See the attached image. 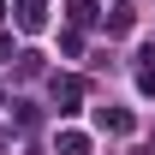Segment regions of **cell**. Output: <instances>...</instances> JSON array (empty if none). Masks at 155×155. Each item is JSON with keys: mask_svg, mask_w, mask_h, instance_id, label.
I'll use <instances>...</instances> for the list:
<instances>
[{"mask_svg": "<svg viewBox=\"0 0 155 155\" xmlns=\"http://www.w3.org/2000/svg\"><path fill=\"white\" fill-rule=\"evenodd\" d=\"M12 18H18V30L36 36V30H48V6H42V0H18V6H12Z\"/></svg>", "mask_w": 155, "mask_h": 155, "instance_id": "6da1fadb", "label": "cell"}, {"mask_svg": "<svg viewBox=\"0 0 155 155\" xmlns=\"http://www.w3.org/2000/svg\"><path fill=\"white\" fill-rule=\"evenodd\" d=\"M78 78H54V101H60V114H78Z\"/></svg>", "mask_w": 155, "mask_h": 155, "instance_id": "7a4b0ae2", "label": "cell"}, {"mask_svg": "<svg viewBox=\"0 0 155 155\" xmlns=\"http://www.w3.org/2000/svg\"><path fill=\"white\" fill-rule=\"evenodd\" d=\"M96 125H101V131H114V137H125V131H131V114H125V107H101Z\"/></svg>", "mask_w": 155, "mask_h": 155, "instance_id": "3957f363", "label": "cell"}, {"mask_svg": "<svg viewBox=\"0 0 155 155\" xmlns=\"http://www.w3.org/2000/svg\"><path fill=\"white\" fill-rule=\"evenodd\" d=\"M60 155H90V137L84 131H60Z\"/></svg>", "mask_w": 155, "mask_h": 155, "instance_id": "277c9868", "label": "cell"}, {"mask_svg": "<svg viewBox=\"0 0 155 155\" xmlns=\"http://www.w3.org/2000/svg\"><path fill=\"white\" fill-rule=\"evenodd\" d=\"M66 18H72V24H96V0H72Z\"/></svg>", "mask_w": 155, "mask_h": 155, "instance_id": "5b68a950", "label": "cell"}, {"mask_svg": "<svg viewBox=\"0 0 155 155\" xmlns=\"http://www.w3.org/2000/svg\"><path fill=\"white\" fill-rule=\"evenodd\" d=\"M107 30L125 36V30H131V6H114V12H107Z\"/></svg>", "mask_w": 155, "mask_h": 155, "instance_id": "8992f818", "label": "cell"}, {"mask_svg": "<svg viewBox=\"0 0 155 155\" xmlns=\"http://www.w3.org/2000/svg\"><path fill=\"white\" fill-rule=\"evenodd\" d=\"M137 90H143V96H155V66H143V72H137Z\"/></svg>", "mask_w": 155, "mask_h": 155, "instance_id": "52a82bcc", "label": "cell"}]
</instances>
